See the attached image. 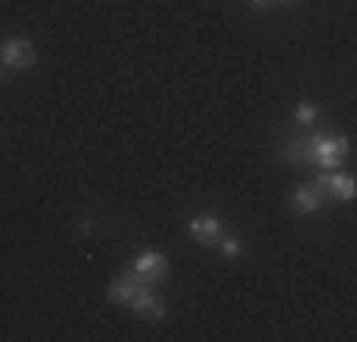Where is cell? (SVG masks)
Returning a JSON list of instances; mask_svg holds the SVG:
<instances>
[{"instance_id": "4fadbf2b", "label": "cell", "mask_w": 357, "mask_h": 342, "mask_svg": "<svg viewBox=\"0 0 357 342\" xmlns=\"http://www.w3.org/2000/svg\"><path fill=\"white\" fill-rule=\"evenodd\" d=\"M0 76H4V65H0Z\"/></svg>"}, {"instance_id": "ba28073f", "label": "cell", "mask_w": 357, "mask_h": 342, "mask_svg": "<svg viewBox=\"0 0 357 342\" xmlns=\"http://www.w3.org/2000/svg\"><path fill=\"white\" fill-rule=\"evenodd\" d=\"M323 205H327V198H323V191H319L316 183H304V186H296V191H293V209L304 213V217L319 213Z\"/></svg>"}, {"instance_id": "277c9868", "label": "cell", "mask_w": 357, "mask_h": 342, "mask_svg": "<svg viewBox=\"0 0 357 342\" xmlns=\"http://www.w3.org/2000/svg\"><path fill=\"white\" fill-rule=\"evenodd\" d=\"M316 186L323 191V198H327V202H354V194H357L354 179L342 175V171H335V168H331L323 179H316Z\"/></svg>"}, {"instance_id": "52a82bcc", "label": "cell", "mask_w": 357, "mask_h": 342, "mask_svg": "<svg viewBox=\"0 0 357 342\" xmlns=\"http://www.w3.org/2000/svg\"><path fill=\"white\" fill-rule=\"evenodd\" d=\"M141 285H149V281H141L133 270L118 274V278L107 285V297H110V304H130V301H133V293H137Z\"/></svg>"}, {"instance_id": "8fae6325", "label": "cell", "mask_w": 357, "mask_h": 342, "mask_svg": "<svg viewBox=\"0 0 357 342\" xmlns=\"http://www.w3.org/2000/svg\"><path fill=\"white\" fill-rule=\"evenodd\" d=\"M316 118H319L316 103H301V107L293 110V122H301V126H316Z\"/></svg>"}, {"instance_id": "7a4b0ae2", "label": "cell", "mask_w": 357, "mask_h": 342, "mask_svg": "<svg viewBox=\"0 0 357 342\" xmlns=\"http://www.w3.org/2000/svg\"><path fill=\"white\" fill-rule=\"evenodd\" d=\"M38 61V50L31 38H20V34H12V38L0 42V65L12 68V73H23V68H31Z\"/></svg>"}, {"instance_id": "9c48e42d", "label": "cell", "mask_w": 357, "mask_h": 342, "mask_svg": "<svg viewBox=\"0 0 357 342\" xmlns=\"http://www.w3.org/2000/svg\"><path fill=\"white\" fill-rule=\"evenodd\" d=\"M282 156L289 160V164H308V137H289V141L282 144Z\"/></svg>"}, {"instance_id": "5bb4252c", "label": "cell", "mask_w": 357, "mask_h": 342, "mask_svg": "<svg viewBox=\"0 0 357 342\" xmlns=\"http://www.w3.org/2000/svg\"><path fill=\"white\" fill-rule=\"evenodd\" d=\"M285 4H289V0H285Z\"/></svg>"}, {"instance_id": "5b68a950", "label": "cell", "mask_w": 357, "mask_h": 342, "mask_svg": "<svg viewBox=\"0 0 357 342\" xmlns=\"http://www.w3.org/2000/svg\"><path fill=\"white\" fill-rule=\"evenodd\" d=\"M126 308H130V312H137V315H144V320H152V323L167 320V304H164V297L152 293V285H141Z\"/></svg>"}, {"instance_id": "30bf717a", "label": "cell", "mask_w": 357, "mask_h": 342, "mask_svg": "<svg viewBox=\"0 0 357 342\" xmlns=\"http://www.w3.org/2000/svg\"><path fill=\"white\" fill-rule=\"evenodd\" d=\"M217 247H220V255H225V259H240V255H243V239L240 236H225V232H220Z\"/></svg>"}, {"instance_id": "7c38bea8", "label": "cell", "mask_w": 357, "mask_h": 342, "mask_svg": "<svg viewBox=\"0 0 357 342\" xmlns=\"http://www.w3.org/2000/svg\"><path fill=\"white\" fill-rule=\"evenodd\" d=\"M270 4H274V0H251V8H255V12H262V8H270Z\"/></svg>"}, {"instance_id": "8992f818", "label": "cell", "mask_w": 357, "mask_h": 342, "mask_svg": "<svg viewBox=\"0 0 357 342\" xmlns=\"http://www.w3.org/2000/svg\"><path fill=\"white\" fill-rule=\"evenodd\" d=\"M186 232H190L194 244L202 247H213L220 232H225V225H220V217H213V213H198V217H190V225H186Z\"/></svg>"}, {"instance_id": "3957f363", "label": "cell", "mask_w": 357, "mask_h": 342, "mask_svg": "<svg viewBox=\"0 0 357 342\" xmlns=\"http://www.w3.org/2000/svg\"><path fill=\"white\" fill-rule=\"evenodd\" d=\"M130 270L137 274L141 281H149V285H160V281L167 278V255L164 251H141Z\"/></svg>"}, {"instance_id": "6da1fadb", "label": "cell", "mask_w": 357, "mask_h": 342, "mask_svg": "<svg viewBox=\"0 0 357 342\" xmlns=\"http://www.w3.org/2000/svg\"><path fill=\"white\" fill-rule=\"evenodd\" d=\"M350 152L346 137H308V164H319L323 171L338 168Z\"/></svg>"}]
</instances>
